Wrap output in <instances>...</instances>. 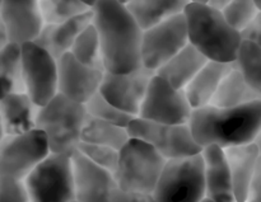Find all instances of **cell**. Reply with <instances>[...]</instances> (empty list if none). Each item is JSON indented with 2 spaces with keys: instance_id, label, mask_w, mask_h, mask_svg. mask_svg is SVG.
Here are the masks:
<instances>
[{
  "instance_id": "3957f363",
  "label": "cell",
  "mask_w": 261,
  "mask_h": 202,
  "mask_svg": "<svg viewBox=\"0 0 261 202\" xmlns=\"http://www.w3.org/2000/svg\"><path fill=\"white\" fill-rule=\"evenodd\" d=\"M189 43L206 60L233 64L242 36L223 17L221 10L206 3L190 2L184 10Z\"/></svg>"
},
{
  "instance_id": "f6af8a7d",
  "label": "cell",
  "mask_w": 261,
  "mask_h": 202,
  "mask_svg": "<svg viewBox=\"0 0 261 202\" xmlns=\"http://www.w3.org/2000/svg\"><path fill=\"white\" fill-rule=\"evenodd\" d=\"M200 202H213V201H212V200H209V198H206V197H204L203 200H201Z\"/></svg>"
},
{
  "instance_id": "4316f807",
  "label": "cell",
  "mask_w": 261,
  "mask_h": 202,
  "mask_svg": "<svg viewBox=\"0 0 261 202\" xmlns=\"http://www.w3.org/2000/svg\"><path fill=\"white\" fill-rule=\"evenodd\" d=\"M233 66L261 97V46L242 38Z\"/></svg>"
},
{
  "instance_id": "d6a6232c",
  "label": "cell",
  "mask_w": 261,
  "mask_h": 202,
  "mask_svg": "<svg viewBox=\"0 0 261 202\" xmlns=\"http://www.w3.org/2000/svg\"><path fill=\"white\" fill-rule=\"evenodd\" d=\"M0 202H31L24 182L0 175Z\"/></svg>"
},
{
  "instance_id": "5b68a950",
  "label": "cell",
  "mask_w": 261,
  "mask_h": 202,
  "mask_svg": "<svg viewBox=\"0 0 261 202\" xmlns=\"http://www.w3.org/2000/svg\"><path fill=\"white\" fill-rule=\"evenodd\" d=\"M166 159L143 140L130 137L119 150V162L115 170L117 188L125 192L152 195Z\"/></svg>"
},
{
  "instance_id": "52a82bcc",
  "label": "cell",
  "mask_w": 261,
  "mask_h": 202,
  "mask_svg": "<svg viewBox=\"0 0 261 202\" xmlns=\"http://www.w3.org/2000/svg\"><path fill=\"white\" fill-rule=\"evenodd\" d=\"M23 182L31 202L75 201L73 167L68 154L50 152Z\"/></svg>"
},
{
  "instance_id": "7a4b0ae2",
  "label": "cell",
  "mask_w": 261,
  "mask_h": 202,
  "mask_svg": "<svg viewBox=\"0 0 261 202\" xmlns=\"http://www.w3.org/2000/svg\"><path fill=\"white\" fill-rule=\"evenodd\" d=\"M191 134L201 148L222 149L254 142L261 130V99L237 107L222 108L208 104L195 108L189 121Z\"/></svg>"
},
{
  "instance_id": "ba28073f",
  "label": "cell",
  "mask_w": 261,
  "mask_h": 202,
  "mask_svg": "<svg viewBox=\"0 0 261 202\" xmlns=\"http://www.w3.org/2000/svg\"><path fill=\"white\" fill-rule=\"evenodd\" d=\"M126 129L130 137L149 144L166 160L191 157L203 150L196 144L189 124H163L134 117Z\"/></svg>"
},
{
  "instance_id": "bcb514c9",
  "label": "cell",
  "mask_w": 261,
  "mask_h": 202,
  "mask_svg": "<svg viewBox=\"0 0 261 202\" xmlns=\"http://www.w3.org/2000/svg\"><path fill=\"white\" fill-rule=\"evenodd\" d=\"M0 4H2V0H0Z\"/></svg>"
},
{
  "instance_id": "5bb4252c",
  "label": "cell",
  "mask_w": 261,
  "mask_h": 202,
  "mask_svg": "<svg viewBox=\"0 0 261 202\" xmlns=\"http://www.w3.org/2000/svg\"><path fill=\"white\" fill-rule=\"evenodd\" d=\"M76 202H109L117 188L114 173L91 162L78 150L70 155Z\"/></svg>"
},
{
  "instance_id": "7dc6e473",
  "label": "cell",
  "mask_w": 261,
  "mask_h": 202,
  "mask_svg": "<svg viewBox=\"0 0 261 202\" xmlns=\"http://www.w3.org/2000/svg\"><path fill=\"white\" fill-rule=\"evenodd\" d=\"M71 202H76V201H71Z\"/></svg>"
},
{
  "instance_id": "ac0fdd59",
  "label": "cell",
  "mask_w": 261,
  "mask_h": 202,
  "mask_svg": "<svg viewBox=\"0 0 261 202\" xmlns=\"http://www.w3.org/2000/svg\"><path fill=\"white\" fill-rule=\"evenodd\" d=\"M92 20H93V13L91 9L89 12L59 24H43L41 32L32 42L59 60L64 53L70 51L73 43L75 42L79 35L91 24Z\"/></svg>"
},
{
  "instance_id": "ab89813d",
  "label": "cell",
  "mask_w": 261,
  "mask_h": 202,
  "mask_svg": "<svg viewBox=\"0 0 261 202\" xmlns=\"http://www.w3.org/2000/svg\"><path fill=\"white\" fill-rule=\"evenodd\" d=\"M82 2H83L86 5H88V7L92 9V7H93V5L96 4V3L98 2V0H82Z\"/></svg>"
},
{
  "instance_id": "1f68e13d",
  "label": "cell",
  "mask_w": 261,
  "mask_h": 202,
  "mask_svg": "<svg viewBox=\"0 0 261 202\" xmlns=\"http://www.w3.org/2000/svg\"><path fill=\"white\" fill-rule=\"evenodd\" d=\"M76 150L99 167L112 173L116 170L117 162H119V150L106 147V145L92 144V142H86L82 140L79 141Z\"/></svg>"
},
{
  "instance_id": "b9f144b4",
  "label": "cell",
  "mask_w": 261,
  "mask_h": 202,
  "mask_svg": "<svg viewBox=\"0 0 261 202\" xmlns=\"http://www.w3.org/2000/svg\"><path fill=\"white\" fill-rule=\"evenodd\" d=\"M117 2L121 3V4H124V5H127V4H129V3H132L133 0H117Z\"/></svg>"
},
{
  "instance_id": "7bdbcfd3",
  "label": "cell",
  "mask_w": 261,
  "mask_h": 202,
  "mask_svg": "<svg viewBox=\"0 0 261 202\" xmlns=\"http://www.w3.org/2000/svg\"><path fill=\"white\" fill-rule=\"evenodd\" d=\"M254 3L256 4V7L259 8V10L261 12V0H254Z\"/></svg>"
},
{
  "instance_id": "277c9868",
  "label": "cell",
  "mask_w": 261,
  "mask_h": 202,
  "mask_svg": "<svg viewBox=\"0 0 261 202\" xmlns=\"http://www.w3.org/2000/svg\"><path fill=\"white\" fill-rule=\"evenodd\" d=\"M87 117L84 104L58 93L40 107L36 127L43 131L51 153L71 155L81 141Z\"/></svg>"
},
{
  "instance_id": "d6986e66",
  "label": "cell",
  "mask_w": 261,
  "mask_h": 202,
  "mask_svg": "<svg viewBox=\"0 0 261 202\" xmlns=\"http://www.w3.org/2000/svg\"><path fill=\"white\" fill-rule=\"evenodd\" d=\"M38 111L40 106L25 92L0 99V120L4 135H18L37 129Z\"/></svg>"
},
{
  "instance_id": "cb8c5ba5",
  "label": "cell",
  "mask_w": 261,
  "mask_h": 202,
  "mask_svg": "<svg viewBox=\"0 0 261 202\" xmlns=\"http://www.w3.org/2000/svg\"><path fill=\"white\" fill-rule=\"evenodd\" d=\"M259 99H261V97L246 83L241 73L232 65L231 70L222 79L221 84L209 104L222 107V108H228V107L251 103V102L259 101Z\"/></svg>"
},
{
  "instance_id": "30bf717a",
  "label": "cell",
  "mask_w": 261,
  "mask_h": 202,
  "mask_svg": "<svg viewBox=\"0 0 261 202\" xmlns=\"http://www.w3.org/2000/svg\"><path fill=\"white\" fill-rule=\"evenodd\" d=\"M20 56L25 93L37 106H43L59 93L58 60L35 42L20 45Z\"/></svg>"
},
{
  "instance_id": "44dd1931",
  "label": "cell",
  "mask_w": 261,
  "mask_h": 202,
  "mask_svg": "<svg viewBox=\"0 0 261 202\" xmlns=\"http://www.w3.org/2000/svg\"><path fill=\"white\" fill-rule=\"evenodd\" d=\"M206 61L208 60L193 45L188 43L182 50L160 66L155 74L165 79L173 88L185 89Z\"/></svg>"
},
{
  "instance_id": "e575fe53",
  "label": "cell",
  "mask_w": 261,
  "mask_h": 202,
  "mask_svg": "<svg viewBox=\"0 0 261 202\" xmlns=\"http://www.w3.org/2000/svg\"><path fill=\"white\" fill-rule=\"evenodd\" d=\"M109 202H154V200H153L152 195L125 192L120 188H116Z\"/></svg>"
},
{
  "instance_id": "f546056e",
  "label": "cell",
  "mask_w": 261,
  "mask_h": 202,
  "mask_svg": "<svg viewBox=\"0 0 261 202\" xmlns=\"http://www.w3.org/2000/svg\"><path fill=\"white\" fill-rule=\"evenodd\" d=\"M86 111L88 116L93 117V119L102 120V121L111 122V124L119 125V126L127 127L134 117L130 114L125 113V112L120 111L115 106H112L110 102H107L103 97L101 96L99 92L91 97L88 101L84 103Z\"/></svg>"
},
{
  "instance_id": "d4e9b609",
  "label": "cell",
  "mask_w": 261,
  "mask_h": 202,
  "mask_svg": "<svg viewBox=\"0 0 261 202\" xmlns=\"http://www.w3.org/2000/svg\"><path fill=\"white\" fill-rule=\"evenodd\" d=\"M25 92L22 71L20 45L8 43L0 51V99L13 93Z\"/></svg>"
},
{
  "instance_id": "6da1fadb",
  "label": "cell",
  "mask_w": 261,
  "mask_h": 202,
  "mask_svg": "<svg viewBox=\"0 0 261 202\" xmlns=\"http://www.w3.org/2000/svg\"><path fill=\"white\" fill-rule=\"evenodd\" d=\"M92 13L105 70L122 74L140 68L143 30L126 5L117 0H98L92 7Z\"/></svg>"
},
{
  "instance_id": "8d00e7d4",
  "label": "cell",
  "mask_w": 261,
  "mask_h": 202,
  "mask_svg": "<svg viewBox=\"0 0 261 202\" xmlns=\"http://www.w3.org/2000/svg\"><path fill=\"white\" fill-rule=\"evenodd\" d=\"M8 43H10L9 37H8V33H7V30H5L4 23H3L2 18H0V51L4 50V48L8 46Z\"/></svg>"
},
{
  "instance_id": "9a60e30c",
  "label": "cell",
  "mask_w": 261,
  "mask_h": 202,
  "mask_svg": "<svg viewBox=\"0 0 261 202\" xmlns=\"http://www.w3.org/2000/svg\"><path fill=\"white\" fill-rule=\"evenodd\" d=\"M103 69L89 68L79 63L70 52L58 60V92L66 98L84 104L101 85Z\"/></svg>"
},
{
  "instance_id": "8992f818",
  "label": "cell",
  "mask_w": 261,
  "mask_h": 202,
  "mask_svg": "<svg viewBox=\"0 0 261 202\" xmlns=\"http://www.w3.org/2000/svg\"><path fill=\"white\" fill-rule=\"evenodd\" d=\"M154 202H200L205 197L201 153L166 160L154 191Z\"/></svg>"
},
{
  "instance_id": "2e32d148",
  "label": "cell",
  "mask_w": 261,
  "mask_h": 202,
  "mask_svg": "<svg viewBox=\"0 0 261 202\" xmlns=\"http://www.w3.org/2000/svg\"><path fill=\"white\" fill-rule=\"evenodd\" d=\"M0 18L9 42L17 45L35 41L45 24L38 0H2Z\"/></svg>"
},
{
  "instance_id": "7c38bea8",
  "label": "cell",
  "mask_w": 261,
  "mask_h": 202,
  "mask_svg": "<svg viewBox=\"0 0 261 202\" xmlns=\"http://www.w3.org/2000/svg\"><path fill=\"white\" fill-rule=\"evenodd\" d=\"M189 43L184 13L143 31L140 59L142 66L157 70Z\"/></svg>"
},
{
  "instance_id": "484cf974",
  "label": "cell",
  "mask_w": 261,
  "mask_h": 202,
  "mask_svg": "<svg viewBox=\"0 0 261 202\" xmlns=\"http://www.w3.org/2000/svg\"><path fill=\"white\" fill-rule=\"evenodd\" d=\"M129 139L130 135L126 127L93 119L91 116L87 117L81 135L82 141L106 145L116 150L121 149Z\"/></svg>"
},
{
  "instance_id": "ee69618b",
  "label": "cell",
  "mask_w": 261,
  "mask_h": 202,
  "mask_svg": "<svg viewBox=\"0 0 261 202\" xmlns=\"http://www.w3.org/2000/svg\"><path fill=\"white\" fill-rule=\"evenodd\" d=\"M191 2H194V3H208L209 0H191Z\"/></svg>"
},
{
  "instance_id": "836d02e7",
  "label": "cell",
  "mask_w": 261,
  "mask_h": 202,
  "mask_svg": "<svg viewBox=\"0 0 261 202\" xmlns=\"http://www.w3.org/2000/svg\"><path fill=\"white\" fill-rule=\"evenodd\" d=\"M246 202H261V157H259L250 183Z\"/></svg>"
},
{
  "instance_id": "4fadbf2b",
  "label": "cell",
  "mask_w": 261,
  "mask_h": 202,
  "mask_svg": "<svg viewBox=\"0 0 261 202\" xmlns=\"http://www.w3.org/2000/svg\"><path fill=\"white\" fill-rule=\"evenodd\" d=\"M154 70L140 66L130 73H110L105 70L98 92L120 111L138 117Z\"/></svg>"
},
{
  "instance_id": "4dcf8cb0",
  "label": "cell",
  "mask_w": 261,
  "mask_h": 202,
  "mask_svg": "<svg viewBox=\"0 0 261 202\" xmlns=\"http://www.w3.org/2000/svg\"><path fill=\"white\" fill-rule=\"evenodd\" d=\"M221 12L227 22L234 30L242 33L251 24V22L255 19L260 10L254 3V0H232Z\"/></svg>"
},
{
  "instance_id": "603a6c76",
  "label": "cell",
  "mask_w": 261,
  "mask_h": 202,
  "mask_svg": "<svg viewBox=\"0 0 261 202\" xmlns=\"http://www.w3.org/2000/svg\"><path fill=\"white\" fill-rule=\"evenodd\" d=\"M191 0H133L126 5L143 31L182 14Z\"/></svg>"
},
{
  "instance_id": "9c48e42d",
  "label": "cell",
  "mask_w": 261,
  "mask_h": 202,
  "mask_svg": "<svg viewBox=\"0 0 261 202\" xmlns=\"http://www.w3.org/2000/svg\"><path fill=\"white\" fill-rule=\"evenodd\" d=\"M48 154L47 139L40 129L18 135H4L0 140V175L24 181Z\"/></svg>"
},
{
  "instance_id": "83f0119b",
  "label": "cell",
  "mask_w": 261,
  "mask_h": 202,
  "mask_svg": "<svg viewBox=\"0 0 261 202\" xmlns=\"http://www.w3.org/2000/svg\"><path fill=\"white\" fill-rule=\"evenodd\" d=\"M69 52L83 65L89 66V68L103 69L105 70L98 33H97L93 23H91L79 35V37L73 43Z\"/></svg>"
},
{
  "instance_id": "7402d4cb",
  "label": "cell",
  "mask_w": 261,
  "mask_h": 202,
  "mask_svg": "<svg viewBox=\"0 0 261 202\" xmlns=\"http://www.w3.org/2000/svg\"><path fill=\"white\" fill-rule=\"evenodd\" d=\"M232 65L233 64L206 61L205 65L198 71V74L184 89L191 108H200L211 103L222 79L231 70Z\"/></svg>"
},
{
  "instance_id": "f1b7e54d",
  "label": "cell",
  "mask_w": 261,
  "mask_h": 202,
  "mask_svg": "<svg viewBox=\"0 0 261 202\" xmlns=\"http://www.w3.org/2000/svg\"><path fill=\"white\" fill-rule=\"evenodd\" d=\"M38 5L45 24H59L91 10L82 0H38Z\"/></svg>"
},
{
  "instance_id": "f35d334b",
  "label": "cell",
  "mask_w": 261,
  "mask_h": 202,
  "mask_svg": "<svg viewBox=\"0 0 261 202\" xmlns=\"http://www.w3.org/2000/svg\"><path fill=\"white\" fill-rule=\"evenodd\" d=\"M254 144L256 145L257 150H259V154H260V157H261V130H260L259 134H257V136H256V139H255Z\"/></svg>"
},
{
  "instance_id": "60d3db41",
  "label": "cell",
  "mask_w": 261,
  "mask_h": 202,
  "mask_svg": "<svg viewBox=\"0 0 261 202\" xmlns=\"http://www.w3.org/2000/svg\"><path fill=\"white\" fill-rule=\"evenodd\" d=\"M4 136V131H3V126H2V120H0V140L3 139Z\"/></svg>"
},
{
  "instance_id": "ffe728a7",
  "label": "cell",
  "mask_w": 261,
  "mask_h": 202,
  "mask_svg": "<svg viewBox=\"0 0 261 202\" xmlns=\"http://www.w3.org/2000/svg\"><path fill=\"white\" fill-rule=\"evenodd\" d=\"M223 150L231 173L234 200L236 202H246L250 183L260 157L259 150L254 142Z\"/></svg>"
},
{
  "instance_id": "d590c367",
  "label": "cell",
  "mask_w": 261,
  "mask_h": 202,
  "mask_svg": "<svg viewBox=\"0 0 261 202\" xmlns=\"http://www.w3.org/2000/svg\"><path fill=\"white\" fill-rule=\"evenodd\" d=\"M241 36L244 40H249L261 46V12L257 13V15L252 20L251 24L241 33Z\"/></svg>"
},
{
  "instance_id": "e0dca14e",
  "label": "cell",
  "mask_w": 261,
  "mask_h": 202,
  "mask_svg": "<svg viewBox=\"0 0 261 202\" xmlns=\"http://www.w3.org/2000/svg\"><path fill=\"white\" fill-rule=\"evenodd\" d=\"M205 197L213 202H236L226 154L222 148L209 145L203 148Z\"/></svg>"
},
{
  "instance_id": "8fae6325",
  "label": "cell",
  "mask_w": 261,
  "mask_h": 202,
  "mask_svg": "<svg viewBox=\"0 0 261 202\" xmlns=\"http://www.w3.org/2000/svg\"><path fill=\"white\" fill-rule=\"evenodd\" d=\"M190 103L184 89H176L155 74L150 80L148 91L138 117L163 124H189L191 117Z\"/></svg>"
},
{
  "instance_id": "74e56055",
  "label": "cell",
  "mask_w": 261,
  "mask_h": 202,
  "mask_svg": "<svg viewBox=\"0 0 261 202\" xmlns=\"http://www.w3.org/2000/svg\"><path fill=\"white\" fill-rule=\"evenodd\" d=\"M231 2L232 0H209L206 4H209L211 7L216 8V9H218V10H222L227 4H229Z\"/></svg>"
}]
</instances>
